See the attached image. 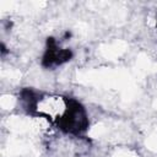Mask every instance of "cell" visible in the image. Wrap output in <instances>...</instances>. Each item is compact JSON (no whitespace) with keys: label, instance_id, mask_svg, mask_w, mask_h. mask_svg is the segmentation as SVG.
I'll list each match as a JSON object with an SVG mask.
<instances>
[{"label":"cell","instance_id":"1","mask_svg":"<svg viewBox=\"0 0 157 157\" xmlns=\"http://www.w3.org/2000/svg\"><path fill=\"white\" fill-rule=\"evenodd\" d=\"M88 125H90V120L86 108L77 99L74 98L67 115L65 117V119L63 120V123L58 129L65 134L78 136L87 131Z\"/></svg>","mask_w":157,"mask_h":157},{"label":"cell","instance_id":"2","mask_svg":"<svg viewBox=\"0 0 157 157\" xmlns=\"http://www.w3.org/2000/svg\"><path fill=\"white\" fill-rule=\"evenodd\" d=\"M72 56V52L69 48H61L53 38H48L47 48L43 54V65L47 67L59 66L69 61Z\"/></svg>","mask_w":157,"mask_h":157},{"label":"cell","instance_id":"3","mask_svg":"<svg viewBox=\"0 0 157 157\" xmlns=\"http://www.w3.org/2000/svg\"><path fill=\"white\" fill-rule=\"evenodd\" d=\"M156 27H157V22H156Z\"/></svg>","mask_w":157,"mask_h":157}]
</instances>
